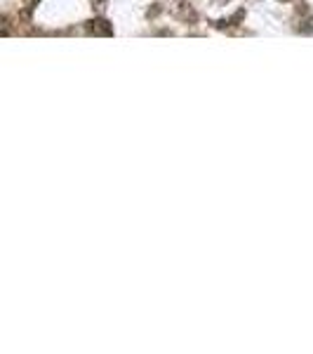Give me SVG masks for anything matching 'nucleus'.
Returning a JSON list of instances; mask_svg holds the SVG:
<instances>
[{
    "label": "nucleus",
    "instance_id": "f257e3e1",
    "mask_svg": "<svg viewBox=\"0 0 313 354\" xmlns=\"http://www.w3.org/2000/svg\"><path fill=\"white\" fill-rule=\"evenodd\" d=\"M87 31L89 33H97V36H108L113 28H111V24H108L106 19H94V21H89Z\"/></svg>",
    "mask_w": 313,
    "mask_h": 354
},
{
    "label": "nucleus",
    "instance_id": "7ed1b4c3",
    "mask_svg": "<svg viewBox=\"0 0 313 354\" xmlns=\"http://www.w3.org/2000/svg\"><path fill=\"white\" fill-rule=\"evenodd\" d=\"M92 2H94V5H99V7L104 5V0H92Z\"/></svg>",
    "mask_w": 313,
    "mask_h": 354
},
{
    "label": "nucleus",
    "instance_id": "f03ea898",
    "mask_svg": "<svg viewBox=\"0 0 313 354\" xmlns=\"http://www.w3.org/2000/svg\"><path fill=\"white\" fill-rule=\"evenodd\" d=\"M24 2H26V5H31V7H33V5H38V0H24Z\"/></svg>",
    "mask_w": 313,
    "mask_h": 354
}]
</instances>
